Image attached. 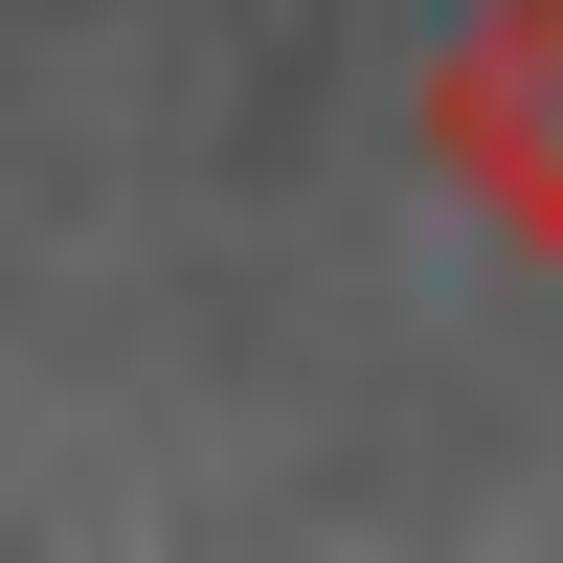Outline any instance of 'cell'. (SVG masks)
<instances>
[{"label":"cell","instance_id":"obj_1","mask_svg":"<svg viewBox=\"0 0 563 563\" xmlns=\"http://www.w3.org/2000/svg\"><path fill=\"white\" fill-rule=\"evenodd\" d=\"M406 135H429V180L496 249L563 271V0H474V23L429 45V90H406Z\"/></svg>","mask_w":563,"mask_h":563}]
</instances>
